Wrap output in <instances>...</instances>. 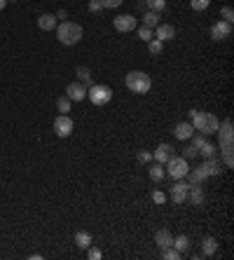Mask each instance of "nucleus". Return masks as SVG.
I'll list each match as a JSON object with an SVG mask.
<instances>
[{"instance_id": "26", "label": "nucleus", "mask_w": 234, "mask_h": 260, "mask_svg": "<svg viewBox=\"0 0 234 260\" xmlns=\"http://www.w3.org/2000/svg\"><path fill=\"white\" fill-rule=\"evenodd\" d=\"M162 21H159V12H145V17H143V26H148V28H155V26H159Z\"/></svg>"}, {"instance_id": "11", "label": "nucleus", "mask_w": 234, "mask_h": 260, "mask_svg": "<svg viewBox=\"0 0 234 260\" xmlns=\"http://www.w3.org/2000/svg\"><path fill=\"white\" fill-rule=\"evenodd\" d=\"M66 96H68L70 101H84L87 99V84L82 82H70L68 87H66Z\"/></svg>"}, {"instance_id": "20", "label": "nucleus", "mask_w": 234, "mask_h": 260, "mask_svg": "<svg viewBox=\"0 0 234 260\" xmlns=\"http://www.w3.org/2000/svg\"><path fill=\"white\" fill-rule=\"evenodd\" d=\"M197 155H201V157H204V160H209V157H218V148H215V145H213V143L204 141V143H201V145H199Z\"/></svg>"}, {"instance_id": "12", "label": "nucleus", "mask_w": 234, "mask_h": 260, "mask_svg": "<svg viewBox=\"0 0 234 260\" xmlns=\"http://www.w3.org/2000/svg\"><path fill=\"white\" fill-rule=\"evenodd\" d=\"M174 155H176V153H174V145H169V143H162V145H159V148L155 150L152 160H155V162H159V164H166V162H169V160H171Z\"/></svg>"}, {"instance_id": "27", "label": "nucleus", "mask_w": 234, "mask_h": 260, "mask_svg": "<svg viewBox=\"0 0 234 260\" xmlns=\"http://www.w3.org/2000/svg\"><path fill=\"white\" fill-rule=\"evenodd\" d=\"M70 103H73V101H70L68 96H58V99H57V108H58V113H61V115H66V113H70Z\"/></svg>"}, {"instance_id": "7", "label": "nucleus", "mask_w": 234, "mask_h": 260, "mask_svg": "<svg viewBox=\"0 0 234 260\" xmlns=\"http://www.w3.org/2000/svg\"><path fill=\"white\" fill-rule=\"evenodd\" d=\"M187 190H190V183L183 180V178H178L174 185H171V192H169V197L174 204H185L187 201Z\"/></svg>"}, {"instance_id": "36", "label": "nucleus", "mask_w": 234, "mask_h": 260, "mask_svg": "<svg viewBox=\"0 0 234 260\" xmlns=\"http://www.w3.org/2000/svg\"><path fill=\"white\" fill-rule=\"evenodd\" d=\"M152 201H155V204H164V201H166V195H164L162 190H155V192H152Z\"/></svg>"}, {"instance_id": "8", "label": "nucleus", "mask_w": 234, "mask_h": 260, "mask_svg": "<svg viewBox=\"0 0 234 260\" xmlns=\"http://www.w3.org/2000/svg\"><path fill=\"white\" fill-rule=\"evenodd\" d=\"M54 134L58 139H68L73 134V120H70V115H58L54 120Z\"/></svg>"}, {"instance_id": "21", "label": "nucleus", "mask_w": 234, "mask_h": 260, "mask_svg": "<svg viewBox=\"0 0 234 260\" xmlns=\"http://www.w3.org/2000/svg\"><path fill=\"white\" fill-rule=\"evenodd\" d=\"M218 251V241H215V237H206L204 241H201V256H213Z\"/></svg>"}, {"instance_id": "2", "label": "nucleus", "mask_w": 234, "mask_h": 260, "mask_svg": "<svg viewBox=\"0 0 234 260\" xmlns=\"http://www.w3.org/2000/svg\"><path fill=\"white\" fill-rule=\"evenodd\" d=\"M190 124L195 127V131L204 134V136H211L218 131V124L220 120L215 118L213 113H199V110H190Z\"/></svg>"}, {"instance_id": "10", "label": "nucleus", "mask_w": 234, "mask_h": 260, "mask_svg": "<svg viewBox=\"0 0 234 260\" xmlns=\"http://www.w3.org/2000/svg\"><path fill=\"white\" fill-rule=\"evenodd\" d=\"M136 17H131V14H119V17H115L113 19V26H115V31H119V33H129V31H134L136 28Z\"/></svg>"}, {"instance_id": "23", "label": "nucleus", "mask_w": 234, "mask_h": 260, "mask_svg": "<svg viewBox=\"0 0 234 260\" xmlns=\"http://www.w3.org/2000/svg\"><path fill=\"white\" fill-rule=\"evenodd\" d=\"M75 75H78V82L92 87V71H89L87 66H78V68H75Z\"/></svg>"}, {"instance_id": "41", "label": "nucleus", "mask_w": 234, "mask_h": 260, "mask_svg": "<svg viewBox=\"0 0 234 260\" xmlns=\"http://www.w3.org/2000/svg\"><path fill=\"white\" fill-rule=\"evenodd\" d=\"M7 7V0H0V10H5Z\"/></svg>"}, {"instance_id": "4", "label": "nucleus", "mask_w": 234, "mask_h": 260, "mask_svg": "<svg viewBox=\"0 0 234 260\" xmlns=\"http://www.w3.org/2000/svg\"><path fill=\"white\" fill-rule=\"evenodd\" d=\"M124 84H127L129 92H134V94H148L152 87V80L148 73L143 71H131L127 73V80H124Z\"/></svg>"}, {"instance_id": "28", "label": "nucleus", "mask_w": 234, "mask_h": 260, "mask_svg": "<svg viewBox=\"0 0 234 260\" xmlns=\"http://www.w3.org/2000/svg\"><path fill=\"white\" fill-rule=\"evenodd\" d=\"M145 5L150 7L152 12H162L164 7H166V0H145Z\"/></svg>"}, {"instance_id": "38", "label": "nucleus", "mask_w": 234, "mask_h": 260, "mask_svg": "<svg viewBox=\"0 0 234 260\" xmlns=\"http://www.w3.org/2000/svg\"><path fill=\"white\" fill-rule=\"evenodd\" d=\"M103 10V5H101V0H89V12H101Z\"/></svg>"}, {"instance_id": "32", "label": "nucleus", "mask_w": 234, "mask_h": 260, "mask_svg": "<svg viewBox=\"0 0 234 260\" xmlns=\"http://www.w3.org/2000/svg\"><path fill=\"white\" fill-rule=\"evenodd\" d=\"M162 258H166V260H178V258H180V253H178L174 246H169V248H162Z\"/></svg>"}, {"instance_id": "18", "label": "nucleus", "mask_w": 234, "mask_h": 260, "mask_svg": "<svg viewBox=\"0 0 234 260\" xmlns=\"http://www.w3.org/2000/svg\"><path fill=\"white\" fill-rule=\"evenodd\" d=\"M155 241H157V246H159V248H169L171 244H174V235H171L166 227H162V230H157Z\"/></svg>"}, {"instance_id": "13", "label": "nucleus", "mask_w": 234, "mask_h": 260, "mask_svg": "<svg viewBox=\"0 0 234 260\" xmlns=\"http://www.w3.org/2000/svg\"><path fill=\"white\" fill-rule=\"evenodd\" d=\"M195 134V127L190 124V122H178L174 127V136L178 141H190V136Z\"/></svg>"}, {"instance_id": "29", "label": "nucleus", "mask_w": 234, "mask_h": 260, "mask_svg": "<svg viewBox=\"0 0 234 260\" xmlns=\"http://www.w3.org/2000/svg\"><path fill=\"white\" fill-rule=\"evenodd\" d=\"M211 5V0H190V7L195 10V12H201V10H206Z\"/></svg>"}, {"instance_id": "16", "label": "nucleus", "mask_w": 234, "mask_h": 260, "mask_svg": "<svg viewBox=\"0 0 234 260\" xmlns=\"http://www.w3.org/2000/svg\"><path fill=\"white\" fill-rule=\"evenodd\" d=\"M57 26H58L57 14H40L38 17V28L40 31H54Z\"/></svg>"}, {"instance_id": "31", "label": "nucleus", "mask_w": 234, "mask_h": 260, "mask_svg": "<svg viewBox=\"0 0 234 260\" xmlns=\"http://www.w3.org/2000/svg\"><path fill=\"white\" fill-rule=\"evenodd\" d=\"M138 38L143 40V42H148V40L155 38V33H152V28H148V26H140V28H138Z\"/></svg>"}, {"instance_id": "19", "label": "nucleus", "mask_w": 234, "mask_h": 260, "mask_svg": "<svg viewBox=\"0 0 234 260\" xmlns=\"http://www.w3.org/2000/svg\"><path fill=\"white\" fill-rule=\"evenodd\" d=\"M185 178H187V183H190V185H201V183H204L209 176H206V171L199 166V169H190Z\"/></svg>"}, {"instance_id": "30", "label": "nucleus", "mask_w": 234, "mask_h": 260, "mask_svg": "<svg viewBox=\"0 0 234 260\" xmlns=\"http://www.w3.org/2000/svg\"><path fill=\"white\" fill-rule=\"evenodd\" d=\"M162 40H157V38H152V40H148V49H150V54H159L162 52Z\"/></svg>"}, {"instance_id": "40", "label": "nucleus", "mask_w": 234, "mask_h": 260, "mask_svg": "<svg viewBox=\"0 0 234 260\" xmlns=\"http://www.w3.org/2000/svg\"><path fill=\"white\" fill-rule=\"evenodd\" d=\"M66 17H68V12H66V10H58V12H57V19H66Z\"/></svg>"}, {"instance_id": "33", "label": "nucleus", "mask_w": 234, "mask_h": 260, "mask_svg": "<svg viewBox=\"0 0 234 260\" xmlns=\"http://www.w3.org/2000/svg\"><path fill=\"white\" fill-rule=\"evenodd\" d=\"M220 14H222V21H227V24H232L234 21V10L230 7V5H225L220 10Z\"/></svg>"}, {"instance_id": "9", "label": "nucleus", "mask_w": 234, "mask_h": 260, "mask_svg": "<svg viewBox=\"0 0 234 260\" xmlns=\"http://www.w3.org/2000/svg\"><path fill=\"white\" fill-rule=\"evenodd\" d=\"M230 36H232V24H227V21H215V24L211 26V40L222 42V40H227Z\"/></svg>"}, {"instance_id": "39", "label": "nucleus", "mask_w": 234, "mask_h": 260, "mask_svg": "<svg viewBox=\"0 0 234 260\" xmlns=\"http://www.w3.org/2000/svg\"><path fill=\"white\" fill-rule=\"evenodd\" d=\"M87 251H89V258H92V260H98V258H101V251H98V248H92V246H89Z\"/></svg>"}, {"instance_id": "22", "label": "nucleus", "mask_w": 234, "mask_h": 260, "mask_svg": "<svg viewBox=\"0 0 234 260\" xmlns=\"http://www.w3.org/2000/svg\"><path fill=\"white\" fill-rule=\"evenodd\" d=\"M171 246H174L176 251H178V253L183 256V253H187V251H190V239H187L185 235L174 237V244H171Z\"/></svg>"}, {"instance_id": "14", "label": "nucleus", "mask_w": 234, "mask_h": 260, "mask_svg": "<svg viewBox=\"0 0 234 260\" xmlns=\"http://www.w3.org/2000/svg\"><path fill=\"white\" fill-rule=\"evenodd\" d=\"M201 169L206 171V176H220L222 164H220V160H218V157H209V160H204V162H201Z\"/></svg>"}, {"instance_id": "24", "label": "nucleus", "mask_w": 234, "mask_h": 260, "mask_svg": "<svg viewBox=\"0 0 234 260\" xmlns=\"http://www.w3.org/2000/svg\"><path fill=\"white\" fill-rule=\"evenodd\" d=\"M75 244L80 248H89L92 246V235L84 232V230H78V232H75Z\"/></svg>"}, {"instance_id": "5", "label": "nucleus", "mask_w": 234, "mask_h": 260, "mask_svg": "<svg viewBox=\"0 0 234 260\" xmlns=\"http://www.w3.org/2000/svg\"><path fill=\"white\" fill-rule=\"evenodd\" d=\"M87 96H89V101H92L94 106H105L113 99V89L105 87V84H92L87 89Z\"/></svg>"}, {"instance_id": "1", "label": "nucleus", "mask_w": 234, "mask_h": 260, "mask_svg": "<svg viewBox=\"0 0 234 260\" xmlns=\"http://www.w3.org/2000/svg\"><path fill=\"white\" fill-rule=\"evenodd\" d=\"M215 134H220V150H222V166L225 169H232L234 160H232V120H222L220 124H218V131Z\"/></svg>"}, {"instance_id": "6", "label": "nucleus", "mask_w": 234, "mask_h": 260, "mask_svg": "<svg viewBox=\"0 0 234 260\" xmlns=\"http://www.w3.org/2000/svg\"><path fill=\"white\" fill-rule=\"evenodd\" d=\"M166 171H169V176L171 178H185L187 171H190V166H187V160L185 157H178V155H174L169 162H166Z\"/></svg>"}, {"instance_id": "34", "label": "nucleus", "mask_w": 234, "mask_h": 260, "mask_svg": "<svg viewBox=\"0 0 234 260\" xmlns=\"http://www.w3.org/2000/svg\"><path fill=\"white\" fill-rule=\"evenodd\" d=\"M180 157H185V160L197 157V148H195V145H187V148H183V155H180Z\"/></svg>"}, {"instance_id": "35", "label": "nucleus", "mask_w": 234, "mask_h": 260, "mask_svg": "<svg viewBox=\"0 0 234 260\" xmlns=\"http://www.w3.org/2000/svg\"><path fill=\"white\" fill-rule=\"evenodd\" d=\"M101 5H103V10H115L122 5V0H101Z\"/></svg>"}, {"instance_id": "42", "label": "nucleus", "mask_w": 234, "mask_h": 260, "mask_svg": "<svg viewBox=\"0 0 234 260\" xmlns=\"http://www.w3.org/2000/svg\"><path fill=\"white\" fill-rule=\"evenodd\" d=\"M7 2H17V0H7Z\"/></svg>"}, {"instance_id": "17", "label": "nucleus", "mask_w": 234, "mask_h": 260, "mask_svg": "<svg viewBox=\"0 0 234 260\" xmlns=\"http://www.w3.org/2000/svg\"><path fill=\"white\" fill-rule=\"evenodd\" d=\"M204 200H206V195H204L201 185H190V190H187V201L195 204V206H201Z\"/></svg>"}, {"instance_id": "15", "label": "nucleus", "mask_w": 234, "mask_h": 260, "mask_svg": "<svg viewBox=\"0 0 234 260\" xmlns=\"http://www.w3.org/2000/svg\"><path fill=\"white\" fill-rule=\"evenodd\" d=\"M155 38H157V40H162V42H166V40H174V38H176V28L171 24L155 26Z\"/></svg>"}, {"instance_id": "3", "label": "nucleus", "mask_w": 234, "mask_h": 260, "mask_svg": "<svg viewBox=\"0 0 234 260\" xmlns=\"http://www.w3.org/2000/svg\"><path fill=\"white\" fill-rule=\"evenodd\" d=\"M57 31V38L61 45L66 47H73L82 40V26L80 24H73V21H61V24L54 28Z\"/></svg>"}, {"instance_id": "37", "label": "nucleus", "mask_w": 234, "mask_h": 260, "mask_svg": "<svg viewBox=\"0 0 234 260\" xmlns=\"http://www.w3.org/2000/svg\"><path fill=\"white\" fill-rule=\"evenodd\" d=\"M136 157H138V162H140V164H148V162L152 160V155L148 153V150H138V155H136Z\"/></svg>"}, {"instance_id": "25", "label": "nucleus", "mask_w": 234, "mask_h": 260, "mask_svg": "<svg viewBox=\"0 0 234 260\" xmlns=\"http://www.w3.org/2000/svg\"><path fill=\"white\" fill-rule=\"evenodd\" d=\"M148 174H150V180H152V183H159V180L164 178V164L155 162V164L148 169Z\"/></svg>"}]
</instances>
